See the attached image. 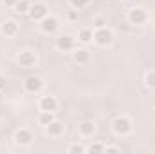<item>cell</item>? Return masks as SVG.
Masks as SVG:
<instances>
[{"mask_svg": "<svg viewBox=\"0 0 155 154\" xmlns=\"http://www.w3.org/2000/svg\"><path fill=\"white\" fill-rule=\"evenodd\" d=\"M112 129H114V132L117 136H126L132 131V120L126 118V116H117L114 120V123H112Z\"/></svg>", "mask_w": 155, "mask_h": 154, "instance_id": "1", "label": "cell"}, {"mask_svg": "<svg viewBox=\"0 0 155 154\" xmlns=\"http://www.w3.org/2000/svg\"><path fill=\"white\" fill-rule=\"evenodd\" d=\"M112 40H114V35H112V31H110V29H107V27L96 29V33H94V42H96L97 45L107 47V45H110V44H112Z\"/></svg>", "mask_w": 155, "mask_h": 154, "instance_id": "2", "label": "cell"}, {"mask_svg": "<svg viewBox=\"0 0 155 154\" xmlns=\"http://www.w3.org/2000/svg\"><path fill=\"white\" fill-rule=\"evenodd\" d=\"M146 20H148V15H146L144 9L134 7V9L128 11V22H130V24H134V26H143Z\"/></svg>", "mask_w": 155, "mask_h": 154, "instance_id": "3", "label": "cell"}, {"mask_svg": "<svg viewBox=\"0 0 155 154\" xmlns=\"http://www.w3.org/2000/svg\"><path fill=\"white\" fill-rule=\"evenodd\" d=\"M33 140H35V136H33V132H31L29 129H18V131L15 132V143L20 145V147L31 145Z\"/></svg>", "mask_w": 155, "mask_h": 154, "instance_id": "4", "label": "cell"}, {"mask_svg": "<svg viewBox=\"0 0 155 154\" xmlns=\"http://www.w3.org/2000/svg\"><path fill=\"white\" fill-rule=\"evenodd\" d=\"M33 20H38L41 22L47 15H49V7L45 5V4H35V5H31V9H29V13H27Z\"/></svg>", "mask_w": 155, "mask_h": 154, "instance_id": "5", "label": "cell"}, {"mask_svg": "<svg viewBox=\"0 0 155 154\" xmlns=\"http://www.w3.org/2000/svg\"><path fill=\"white\" fill-rule=\"evenodd\" d=\"M16 60H18V64L22 65V67H33L35 64H36V54L33 53V51H20L18 53V56H16Z\"/></svg>", "mask_w": 155, "mask_h": 154, "instance_id": "6", "label": "cell"}, {"mask_svg": "<svg viewBox=\"0 0 155 154\" xmlns=\"http://www.w3.org/2000/svg\"><path fill=\"white\" fill-rule=\"evenodd\" d=\"M41 87H43V82H41V78H38V76H29L24 82V89H25L27 93H31V94L40 93Z\"/></svg>", "mask_w": 155, "mask_h": 154, "instance_id": "7", "label": "cell"}, {"mask_svg": "<svg viewBox=\"0 0 155 154\" xmlns=\"http://www.w3.org/2000/svg\"><path fill=\"white\" fill-rule=\"evenodd\" d=\"M40 26H41V31H43V33L52 35V33H56V31H58V26H60V24H58V18H54V16H49V15H47V16L41 20V24H40Z\"/></svg>", "mask_w": 155, "mask_h": 154, "instance_id": "8", "label": "cell"}, {"mask_svg": "<svg viewBox=\"0 0 155 154\" xmlns=\"http://www.w3.org/2000/svg\"><path fill=\"white\" fill-rule=\"evenodd\" d=\"M38 107H40V111H51V113H54L58 109V100L54 96H41L38 102Z\"/></svg>", "mask_w": 155, "mask_h": 154, "instance_id": "9", "label": "cell"}, {"mask_svg": "<svg viewBox=\"0 0 155 154\" xmlns=\"http://www.w3.org/2000/svg\"><path fill=\"white\" fill-rule=\"evenodd\" d=\"M56 47L60 51H72L74 49V38L71 35H61L60 38L56 40Z\"/></svg>", "mask_w": 155, "mask_h": 154, "instance_id": "10", "label": "cell"}, {"mask_svg": "<svg viewBox=\"0 0 155 154\" xmlns=\"http://www.w3.org/2000/svg\"><path fill=\"white\" fill-rule=\"evenodd\" d=\"M16 33H18V24H16L15 20H5V22L2 24V35H4V37L11 38V37H15Z\"/></svg>", "mask_w": 155, "mask_h": 154, "instance_id": "11", "label": "cell"}, {"mask_svg": "<svg viewBox=\"0 0 155 154\" xmlns=\"http://www.w3.org/2000/svg\"><path fill=\"white\" fill-rule=\"evenodd\" d=\"M78 131H79V134H81V136L88 138V136H92V134H94L96 125H94V121H90V120H83V121L78 125Z\"/></svg>", "mask_w": 155, "mask_h": 154, "instance_id": "12", "label": "cell"}, {"mask_svg": "<svg viewBox=\"0 0 155 154\" xmlns=\"http://www.w3.org/2000/svg\"><path fill=\"white\" fill-rule=\"evenodd\" d=\"M45 131H47V134L49 136H61L63 134V123H60L58 120H54L52 123H49L47 127H45Z\"/></svg>", "mask_w": 155, "mask_h": 154, "instance_id": "13", "label": "cell"}, {"mask_svg": "<svg viewBox=\"0 0 155 154\" xmlns=\"http://www.w3.org/2000/svg\"><path fill=\"white\" fill-rule=\"evenodd\" d=\"M56 118H54V113H51V111H41L38 116V123L40 125H43V127H47L49 123H52Z\"/></svg>", "mask_w": 155, "mask_h": 154, "instance_id": "14", "label": "cell"}, {"mask_svg": "<svg viewBox=\"0 0 155 154\" xmlns=\"http://www.w3.org/2000/svg\"><path fill=\"white\" fill-rule=\"evenodd\" d=\"M74 60H76L78 64H87L90 60V53L87 49H76L74 51Z\"/></svg>", "mask_w": 155, "mask_h": 154, "instance_id": "15", "label": "cell"}, {"mask_svg": "<svg viewBox=\"0 0 155 154\" xmlns=\"http://www.w3.org/2000/svg\"><path fill=\"white\" fill-rule=\"evenodd\" d=\"M13 9H15L18 15H25V13H29V9H31V2H29V0H18Z\"/></svg>", "mask_w": 155, "mask_h": 154, "instance_id": "16", "label": "cell"}, {"mask_svg": "<svg viewBox=\"0 0 155 154\" xmlns=\"http://www.w3.org/2000/svg\"><path fill=\"white\" fill-rule=\"evenodd\" d=\"M78 40H79L81 44H88V42H92V40H94V33H92V29H81L79 35H78Z\"/></svg>", "mask_w": 155, "mask_h": 154, "instance_id": "17", "label": "cell"}, {"mask_svg": "<svg viewBox=\"0 0 155 154\" xmlns=\"http://www.w3.org/2000/svg\"><path fill=\"white\" fill-rule=\"evenodd\" d=\"M144 82H146V85H148V87L155 89V69H152V71H148V73H146Z\"/></svg>", "mask_w": 155, "mask_h": 154, "instance_id": "18", "label": "cell"}, {"mask_svg": "<svg viewBox=\"0 0 155 154\" xmlns=\"http://www.w3.org/2000/svg\"><path fill=\"white\" fill-rule=\"evenodd\" d=\"M105 24H107V18H105V16H96V18L92 20V26H94L96 29H101V27H107Z\"/></svg>", "mask_w": 155, "mask_h": 154, "instance_id": "19", "label": "cell"}, {"mask_svg": "<svg viewBox=\"0 0 155 154\" xmlns=\"http://www.w3.org/2000/svg\"><path fill=\"white\" fill-rule=\"evenodd\" d=\"M69 2H71V5H72L74 9H83V7L88 5L90 0H69Z\"/></svg>", "mask_w": 155, "mask_h": 154, "instance_id": "20", "label": "cell"}, {"mask_svg": "<svg viewBox=\"0 0 155 154\" xmlns=\"http://www.w3.org/2000/svg\"><path fill=\"white\" fill-rule=\"evenodd\" d=\"M87 152H105V145H101V143H92L90 147H87Z\"/></svg>", "mask_w": 155, "mask_h": 154, "instance_id": "21", "label": "cell"}, {"mask_svg": "<svg viewBox=\"0 0 155 154\" xmlns=\"http://www.w3.org/2000/svg\"><path fill=\"white\" fill-rule=\"evenodd\" d=\"M69 152H78V154H83L87 152V147H83V145H78V143H74V145H71L69 149H67Z\"/></svg>", "mask_w": 155, "mask_h": 154, "instance_id": "22", "label": "cell"}, {"mask_svg": "<svg viewBox=\"0 0 155 154\" xmlns=\"http://www.w3.org/2000/svg\"><path fill=\"white\" fill-rule=\"evenodd\" d=\"M67 18H69V20H76L78 18V9H71V11L67 13Z\"/></svg>", "mask_w": 155, "mask_h": 154, "instance_id": "23", "label": "cell"}, {"mask_svg": "<svg viewBox=\"0 0 155 154\" xmlns=\"http://www.w3.org/2000/svg\"><path fill=\"white\" fill-rule=\"evenodd\" d=\"M121 149L116 147V145H110V147H105V152H119Z\"/></svg>", "mask_w": 155, "mask_h": 154, "instance_id": "24", "label": "cell"}, {"mask_svg": "<svg viewBox=\"0 0 155 154\" xmlns=\"http://www.w3.org/2000/svg\"><path fill=\"white\" fill-rule=\"evenodd\" d=\"M16 2H18V0H4V4H5L7 7H15V5H16Z\"/></svg>", "mask_w": 155, "mask_h": 154, "instance_id": "25", "label": "cell"}, {"mask_svg": "<svg viewBox=\"0 0 155 154\" xmlns=\"http://www.w3.org/2000/svg\"><path fill=\"white\" fill-rule=\"evenodd\" d=\"M5 85V82H4V78H0V87H4Z\"/></svg>", "mask_w": 155, "mask_h": 154, "instance_id": "26", "label": "cell"}, {"mask_svg": "<svg viewBox=\"0 0 155 154\" xmlns=\"http://www.w3.org/2000/svg\"><path fill=\"white\" fill-rule=\"evenodd\" d=\"M0 102H2V96H0Z\"/></svg>", "mask_w": 155, "mask_h": 154, "instance_id": "27", "label": "cell"}]
</instances>
